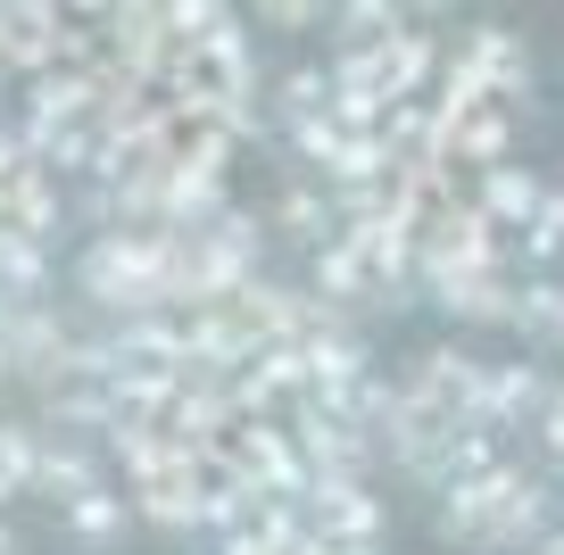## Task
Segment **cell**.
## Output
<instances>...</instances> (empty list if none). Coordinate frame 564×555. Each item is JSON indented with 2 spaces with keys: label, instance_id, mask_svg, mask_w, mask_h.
I'll list each match as a JSON object with an SVG mask.
<instances>
[{
  "label": "cell",
  "instance_id": "obj_1",
  "mask_svg": "<svg viewBox=\"0 0 564 555\" xmlns=\"http://www.w3.org/2000/svg\"><path fill=\"white\" fill-rule=\"evenodd\" d=\"M441 531L465 538V547H531V538H556V505L514 465H498V472H481V481L441 489Z\"/></svg>",
  "mask_w": 564,
  "mask_h": 555
},
{
  "label": "cell",
  "instance_id": "obj_2",
  "mask_svg": "<svg viewBox=\"0 0 564 555\" xmlns=\"http://www.w3.org/2000/svg\"><path fill=\"white\" fill-rule=\"evenodd\" d=\"M84 291H91V307H108V315H150V307H166L159 232H100V241L84 249Z\"/></svg>",
  "mask_w": 564,
  "mask_h": 555
},
{
  "label": "cell",
  "instance_id": "obj_3",
  "mask_svg": "<svg viewBox=\"0 0 564 555\" xmlns=\"http://www.w3.org/2000/svg\"><path fill=\"white\" fill-rule=\"evenodd\" d=\"M291 448H300L307 481H357V465H366V432L349 415H333V406H307V399H300V423H291Z\"/></svg>",
  "mask_w": 564,
  "mask_h": 555
},
{
  "label": "cell",
  "instance_id": "obj_4",
  "mask_svg": "<svg viewBox=\"0 0 564 555\" xmlns=\"http://www.w3.org/2000/svg\"><path fill=\"white\" fill-rule=\"evenodd\" d=\"M474 373H481V364L465 357V348H432V357H415V373L399 382V399L415 406L423 423H465V406H474Z\"/></svg>",
  "mask_w": 564,
  "mask_h": 555
},
{
  "label": "cell",
  "instance_id": "obj_5",
  "mask_svg": "<svg viewBox=\"0 0 564 555\" xmlns=\"http://www.w3.org/2000/svg\"><path fill=\"white\" fill-rule=\"evenodd\" d=\"M0 357L42 382V373H67V364H75V340H67V324H58L42 298H18L9 324H0Z\"/></svg>",
  "mask_w": 564,
  "mask_h": 555
},
{
  "label": "cell",
  "instance_id": "obj_6",
  "mask_svg": "<svg viewBox=\"0 0 564 555\" xmlns=\"http://www.w3.org/2000/svg\"><path fill=\"white\" fill-rule=\"evenodd\" d=\"M300 522L324 538H382V498H373L366 481H307L300 489Z\"/></svg>",
  "mask_w": 564,
  "mask_h": 555
},
{
  "label": "cell",
  "instance_id": "obj_7",
  "mask_svg": "<svg viewBox=\"0 0 564 555\" xmlns=\"http://www.w3.org/2000/svg\"><path fill=\"white\" fill-rule=\"evenodd\" d=\"M465 208H474L490 232H514V225H531V216L547 208V183H531L523 166H507V157H498V166H481V174H474Z\"/></svg>",
  "mask_w": 564,
  "mask_h": 555
},
{
  "label": "cell",
  "instance_id": "obj_8",
  "mask_svg": "<svg viewBox=\"0 0 564 555\" xmlns=\"http://www.w3.org/2000/svg\"><path fill=\"white\" fill-rule=\"evenodd\" d=\"M507 141H514V124H507V100H481V108H465V117H448L441 124V157L448 166H498L507 157Z\"/></svg>",
  "mask_w": 564,
  "mask_h": 555
},
{
  "label": "cell",
  "instance_id": "obj_9",
  "mask_svg": "<svg viewBox=\"0 0 564 555\" xmlns=\"http://www.w3.org/2000/svg\"><path fill=\"white\" fill-rule=\"evenodd\" d=\"M0 225L9 232H34V241H51V225H58V192H51V174L42 166H25L9 192H0Z\"/></svg>",
  "mask_w": 564,
  "mask_h": 555
},
{
  "label": "cell",
  "instance_id": "obj_10",
  "mask_svg": "<svg viewBox=\"0 0 564 555\" xmlns=\"http://www.w3.org/2000/svg\"><path fill=\"white\" fill-rule=\"evenodd\" d=\"M457 58L490 84V100H514V91H523V42H514V34H474Z\"/></svg>",
  "mask_w": 564,
  "mask_h": 555
},
{
  "label": "cell",
  "instance_id": "obj_11",
  "mask_svg": "<svg viewBox=\"0 0 564 555\" xmlns=\"http://www.w3.org/2000/svg\"><path fill=\"white\" fill-rule=\"evenodd\" d=\"M100 481V465H91L84 448H42L34 439V472H25V489H42V498H75V489Z\"/></svg>",
  "mask_w": 564,
  "mask_h": 555
},
{
  "label": "cell",
  "instance_id": "obj_12",
  "mask_svg": "<svg viewBox=\"0 0 564 555\" xmlns=\"http://www.w3.org/2000/svg\"><path fill=\"white\" fill-rule=\"evenodd\" d=\"M316 298H333V307H349V298H373V282H366V258H357L349 241H324L316 249Z\"/></svg>",
  "mask_w": 564,
  "mask_h": 555
},
{
  "label": "cell",
  "instance_id": "obj_13",
  "mask_svg": "<svg viewBox=\"0 0 564 555\" xmlns=\"http://www.w3.org/2000/svg\"><path fill=\"white\" fill-rule=\"evenodd\" d=\"M67 522H75L84 547H108V538H124V498H108V489L91 481V489H75V498H67Z\"/></svg>",
  "mask_w": 564,
  "mask_h": 555
},
{
  "label": "cell",
  "instance_id": "obj_14",
  "mask_svg": "<svg viewBox=\"0 0 564 555\" xmlns=\"http://www.w3.org/2000/svg\"><path fill=\"white\" fill-rule=\"evenodd\" d=\"M42 274H51L42 241H34V232H9V225H0V291L34 298V291H42Z\"/></svg>",
  "mask_w": 564,
  "mask_h": 555
},
{
  "label": "cell",
  "instance_id": "obj_15",
  "mask_svg": "<svg viewBox=\"0 0 564 555\" xmlns=\"http://www.w3.org/2000/svg\"><path fill=\"white\" fill-rule=\"evenodd\" d=\"M340 34H349V51L390 42L399 34V0H340Z\"/></svg>",
  "mask_w": 564,
  "mask_h": 555
},
{
  "label": "cell",
  "instance_id": "obj_16",
  "mask_svg": "<svg viewBox=\"0 0 564 555\" xmlns=\"http://www.w3.org/2000/svg\"><path fill=\"white\" fill-rule=\"evenodd\" d=\"M282 232H291V241H333V192H291L282 199Z\"/></svg>",
  "mask_w": 564,
  "mask_h": 555
},
{
  "label": "cell",
  "instance_id": "obj_17",
  "mask_svg": "<svg viewBox=\"0 0 564 555\" xmlns=\"http://www.w3.org/2000/svg\"><path fill=\"white\" fill-rule=\"evenodd\" d=\"M507 315L531 331V340H556V282H547V274H531L523 291L507 298Z\"/></svg>",
  "mask_w": 564,
  "mask_h": 555
},
{
  "label": "cell",
  "instance_id": "obj_18",
  "mask_svg": "<svg viewBox=\"0 0 564 555\" xmlns=\"http://www.w3.org/2000/svg\"><path fill=\"white\" fill-rule=\"evenodd\" d=\"M25 472H34V432H18V423H0V505L25 489Z\"/></svg>",
  "mask_w": 564,
  "mask_h": 555
},
{
  "label": "cell",
  "instance_id": "obj_19",
  "mask_svg": "<svg viewBox=\"0 0 564 555\" xmlns=\"http://www.w3.org/2000/svg\"><path fill=\"white\" fill-rule=\"evenodd\" d=\"M324 108H333V84H324V75H291V84H282V124H307V117H324Z\"/></svg>",
  "mask_w": 564,
  "mask_h": 555
},
{
  "label": "cell",
  "instance_id": "obj_20",
  "mask_svg": "<svg viewBox=\"0 0 564 555\" xmlns=\"http://www.w3.org/2000/svg\"><path fill=\"white\" fill-rule=\"evenodd\" d=\"M514 232H523V258L547 274V265H556V199H547V208L531 216V225H514Z\"/></svg>",
  "mask_w": 564,
  "mask_h": 555
},
{
  "label": "cell",
  "instance_id": "obj_21",
  "mask_svg": "<svg viewBox=\"0 0 564 555\" xmlns=\"http://www.w3.org/2000/svg\"><path fill=\"white\" fill-rule=\"evenodd\" d=\"M258 9H265L274 25H316V18H324V0H258Z\"/></svg>",
  "mask_w": 564,
  "mask_h": 555
},
{
  "label": "cell",
  "instance_id": "obj_22",
  "mask_svg": "<svg viewBox=\"0 0 564 555\" xmlns=\"http://www.w3.org/2000/svg\"><path fill=\"white\" fill-rule=\"evenodd\" d=\"M523 555H556V538H531V547H523Z\"/></svg>",
  "mask_w": 564,
  "mask_h": 555
},
{
  "label": "cell",
  "instance_id": "obj_23",
  "mask_svg": "<svg viewBox=\"0 0 564 555\" xmlns=\"http://www.w3.org/2000/svg\"><path fill=\"white\" fill-rule=\"evenodd\" d=\"M0 555H9V531H0Z\"/></svg>",
  "mask_w": 564,
  "mask_h": 555
},
{
  "label": "cell",
  "instance_id": "obj_24",
  "mask_svg": "<svg viewBox=\"0 0 564 555\" xmlns=\"http://www.w3.org/2000/svg\"><path fill=\"white\" fill-rule=\"evenodd\" d=\"M0 67H9V51H0Z\"/></svg>",
  "mask_w": 564,
  "mask_h": 555
}]
</instances>
